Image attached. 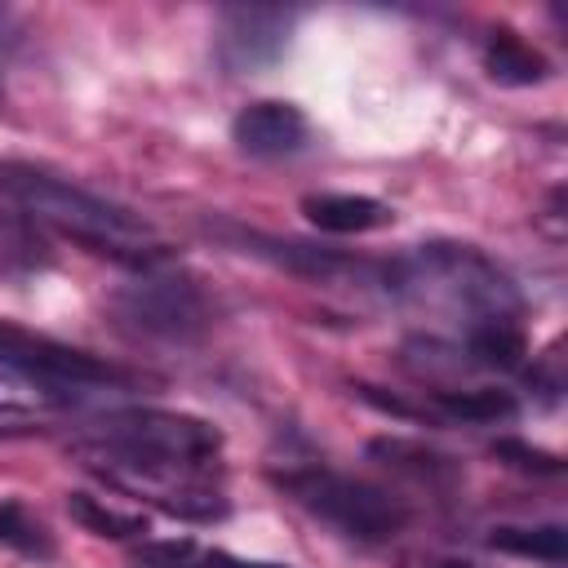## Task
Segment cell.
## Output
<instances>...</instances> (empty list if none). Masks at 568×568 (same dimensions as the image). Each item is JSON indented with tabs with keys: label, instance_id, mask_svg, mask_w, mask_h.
Instances as JSON below:
<instances>
[{
	"label": "cell",
	"instance_id": "20",
	"mask_svg": "<svg viewBox=\"0 0 568 568\" xmlns=\"http://www.w3.org/2000/svg\"><path fill=\"white\" fill-rule=\"evenodd\" d=\"M430 568H479L475 559H435Z\"/></svg>",
	"mask_w": 568,
	"mask_h": 568
},
{
	"label": "cell",
	"instance_id": "1",
	"mask_svg": "<svg viewBox=\"0 0 568 568\" xmlns=\"http://www.w3.org/2000/svg\"><path fill=\"white\" fill-rule=\"evenodd\" d=\"M75 457L106 488L151 501L173 519L209 524L226 515V497L217 488L222 430L204 417L173 408L111 413L98 435L75 439Z\"/></svg>",
	"mask_w": 568,
	"mask_h": 568
},
{
	"label": "cell",
	"instance_id": "3",
	"mask_svg": "<svg viewBox=\"0 0 568 568\" xmlns=\"http://www.w3.org/2000/svg\"><path fill=\"white\" fill-rule=\"evenodd\" d=\"M0 173L9 178V186L22 195V204L44 231L80 244L84 253L111 257L124 271H151V266L173 262V248L164 244V235L146 217L129 213L124 204L93 195L36 164H0Z\"/></svg>",
	"mask_w": 568,
	"mask_h": 568
},
{
	"label": "cell",
	"instance_id": "8",
	"mask_svg": "<svg viewBox=\"0 0 568 568\" xmlns=\"http://www.w3.org/2000/svg\"><path fill=\"white\" fill-rule=\"evenodd\" d=\"M293 31V13L288 9H266V4H226L217 9V27H213V44H217V62L235 75L262 71L271 67Z\"/></svg>",
	"mask_w": 568,
	"mask_h": 568
},
{
	"label": "cell",
	"instance_id": "19",
	"mask_svg": "<svg viewBox=\"0 0 568 568\" xmlns=\"http://www.w3.org/2000/svg\"><path fill=\"white\" fill-rule=\"evenodd\" d=\"M493 457L506 462V466H515V470H528V475H559V470H564V462H559L555 453L528 448V444H519V439H497V444H493Z\"/></svg>",
	"mask_w": 568,
	"mask_h": 568
},
{
	"label": "cell",
	"instance_id": "15",
	"mask_svg": "<svg viewBox=\"0 0 568 568\" xmlns=\"http://www.w3.org/2000/svg\"><path fill=\"white\" fill-rule=\"evenodd\" d=\"M67 510H71V519L84 524L93 537H111V541H146V532H151V524H146L142 510L115 506V501L102 497V493H84V488H75V493H67Z\"/></svg>",
	"mask_w": 568,
	"mask_h": 568
},
{
	"label": "cell",
	"instance_id": "14",
	"mask_svg": "<svg viewBox=\"0 0 568 568\" xmlns=\"http://www.w3.org/2000/svg\"><path fill=\"white\" fill-rule=\"evenodd\" d=\"M368 453L382 457V466H390V470H399V475H408V479H417L426 488H448L462 475L448 453H439V448H430L422 439H373Z\"/></svg>",
	"mask_w": 568,
	"mask_h": 568
},
{
	"label": "cell",
	"instance_id": "10",
	"mask_svg": "<svg viewBox=\"0 0 568 568\" xmlns=\"http://www.w3.org/2000/svg\"><path fill=\"white\" fill-rule=\"evenodd\" d=\"M311 138V120L302 106L293 102H280V98H262V102H248L235 120H231V142L253 155V160H284V155H297Z\"/></svg>",
	"mask_w": 568,
	"mask_h": 568
},
{
	"label": "cell",
	"instance_id": "9",
	"mask_svg": "<svg viewBox=\"0 0 568 568\" xmlns=\"http://www.w3.org/2000/svg\"><path fill=\"white\" fill-rule=\"evenodd\" d=\"M49 266H53L49 231L31 217L22 195L0 173V280L22 288V284H36Z\"/></svg>",
	"mask_w": 568,
	"mask_h": 568
},
{
	"label": "cell",
	"instance_id": "5",
	"mask_svg": "<svg viewBox=\"0 0 568 568\" xmlns=\"http://www.w3.org/2000/svg\"><path fill=\"white\" fill-rule=\"evenodd\" d=\"M111 320L133 342L195 346L213 328L217 306L195 275L164 262L151 271H133V280L111 293Z\"/></svg>",
	"mask_w": 568,
	"mask_h": 568
},
{
	"label": "cell",
	"instance_id": "6",
	"mask_svg": "<svg viewBox=\"0 0 568 568\" xmlns=\"http://www.w3.org/2000/svg\"><path fill=\"white\" fill-rule=\"evenodd\" d=\"M0 368H18V373H36V377H49V382H67V386H80V390H106V386H124L129 373L80 351V346H67L58 337H44V333H31V328H18L9 320H0Z\"/></svg>",
	"mask_w": 568,
	"mask_h": 568
},
{
	"label": "cell",
	"instance_id": "7",
	"mask_svg": "<svg viewBox=\"0 0 568 568\" xmlns=\"http://www.w3.org/2000/svg\"><path fill=\"white\" fill-rule=\"evenodd\" d=\"M222 235L231 244H240V253L266 257L311 284H377L382 288V262H364L337 248H315L302 240H280V235H262V231H244V226H222Z\"/></svg>",
	"mask_w": 568,
	"mask_h": 568
},
{
	"label": "cell",
	"instance_id": "11",
	"mask_svg": "<svg viewBox=\"0 0 568 568\" xmlns=\"http://www.w3.org/2000/svg\"><path fill=\"white\" fill-rule=\"evenodd\" d=\"M302 213L311 226L328 231V235H368L395 222V209L373 200V195H355V191H315L302 200Z\"/></svg>",
	"mask_w": 568,
	"mask_h": 568
},
{
	"label": "cell",
	"instance_id": "18",
	"mask_svg": "<svg viewBox=\"0 0 568 568\" xmlns=\"http://www.w3.org/2000/svg\"><path fill=\"white\" fill-rule=\"evenodd\" d=\"M0 546L27 555V559H53V532L49 524L18 497H0Z\"/></svg>",
	"mask_w": 568,
	"mask_h": 568
},
{
	"label": "cell",
	"instance_id": "17",
	"mask_svg": "<svg viewBox=\"0 0 568 568\" xmlns=\"http://www.w3.org/2000/svg\"><path fill=\"white\" fill-rule=\"evenodd\" d=\"M488 546L559 568L568 559V528L564 524H501V528H493Z\"/></svg>",
	"mask_w": 568,
	"mask_h": 568
},
{
	"label": "cell",
	"instance_id": "12",
	"mask_svg": "<svg viewBox=\"0 0 568 568\" xmlns=\"http://www.w3.org/2000/svg\"><path fill=\"white\" fill-rule=\"evenodd\" d=\"M430 413L453 426H497L515 417V395L497 386H439L430 390Z\"/></svg>",
	"mask_w": 568,
	"mask_h": 568
},
{
	"label": "cell",
	"instance_id": "2",
	"mask_svg": "<svg viewBox=\"0 0 568 568\" xmlns=\"http://www.w3.org/2000/svg\"><path fill=\"white\" fill-rule=\"evenodd\" d=\"M382 288L430 320L457 328V342L484 324L524 320V293L484 248L462 240L413 244L408 253L382 262Z\"/></svg>",
	"mask_w": 568,
	"mask_h": 568
},
{
	"label": "cell",
	"instance_id": "4",
	"mask_svg": "<svg viewBox=\"0 0 568 568\" xmlns=\"http://www.w3.org/2000/svg\"><path fill=\"white\" fill-rule=\"evenodd\" d=\"M271 479L306 515H315L320 524L337 528L342 537H351L359 546L395 541L408 524V506L395 493H386L368 479H355L346 470H333L324 462H297V466L275 470Z\"/></svg>",
	"mask_w": 568,
	"mask_h": 568
},
{
	"label": "cell",
	"instance_id": "16",
	"mask_svg": "<svg viewBox=\"0 0 568 568\" xmlns=\"http://www.w3.org/2000/svg\"><path fill=\"white\" fill-rule=\"evenodd\" d=\"M89 390L67 386V382H49L36 373H18V368H0V413H49V408H75Z\"/></svg>",
	"mask_w": 568,
	"mask_h": 568
},
{
	"label": "cell",
	"instance_id": "13",
	"mask_svg": "<svg viewBox=\"0 0 568 568\" xmlns=\"http://www.w3.org/2000/svg\"><path fill=\"white\" fill-rule=\"evenodd\" d=\"M484 71L497 80V84H515V89H528V84H541L550 80V62L541 49H532L524 36L515 31H493L488 44H484Z\"/></svg>",
	"mask_w": 568,
	"mask_h": 568
}]
</instances>
